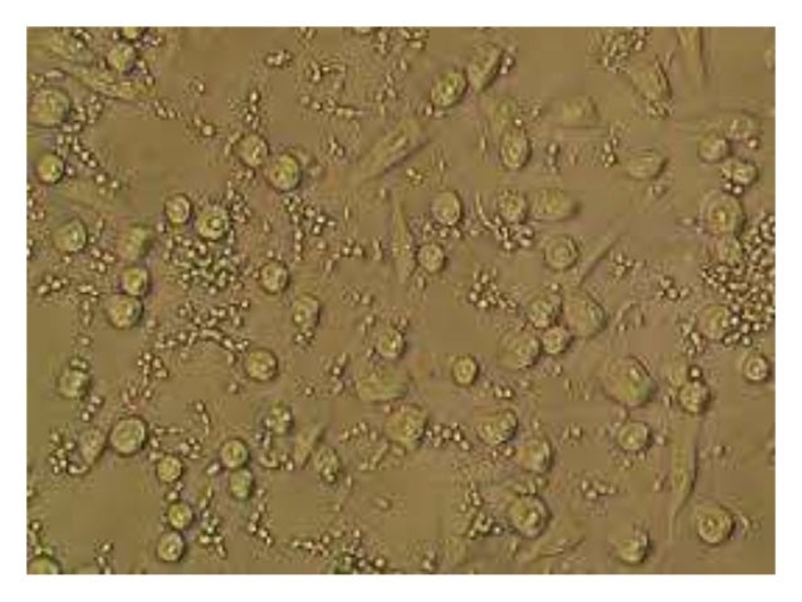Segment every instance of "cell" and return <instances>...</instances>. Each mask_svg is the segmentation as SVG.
<instances>
[{
    "instance_id": "6da1fadb",
    "label": "cell",
    "mask_w": 802,
    "mask_h": 602,
    "mask_svg": "<svg viewBox=\"0 0 802 602\" xmlns=\"http://www.w3.org/2000/svg\"><path fill=\"white\" fill-rule=\"evenodd\" d=\"M421 142L423 129L420 124L413 118L401 121L383 136L360 161L355 171L354 182L365 183L383 176L413 154Z\"/></svg>"
},
{
    "instance_id": "7a4b0ae2",
    "label": "cell",
    "mask_w": 802,
    "mask_h": 602,
    "mask_svg": "<svg viewBox=\"0 0 802 602\" xmlns=\"http://www.w3.org/2000/svg\"><path fill=\"white\" fill-rule=\"evenodd\" d=\"M573 335L591 337L607 323L604 308L588 292L573 289L563 296V314Z\"/></svg>"
},
{
    "instance_id": "3957f363",
    "label": "cell",
    "mask_w": 802,
    "mask_h": 602,
    "mask_svg": "<svg viewBox=\"0 0 802 602\" xmlns=\"http://www.w3.org/2000/svg\"><path fill=\"white\" fill-rule=\"evenodd\" d=\"M530 218L539 223H561L573 219L580 211V202L565 190H536L529 198Z\"/></svg>"
},
{
    "instance_id": "277c9868",
    "label": "cell",
    "mask_w": 802,
    "mask_h": 602,
    "mask_svg": "<svg viewBox=\"0 0 802 602\" xmlns=\"http://www.w3.org/2000/svg\"><path fill=\"white\" fill-rule=\"evenodd\" d=\"M541 351V343L532 333L511 332L499 342L498 363L507 370H526L536 364Z\"/></svg>"
},
{
    "instance_id": "5b68a950",
    "label": "cell",
    "mask_w": 802,
    "mask_h": 602,
    "mask_svg": "<svg viewBox=\"0 0 802 602\" xmlns=\"http://www.w3.org/2000/svg\"><path fill=\"white\" fill-rule=\"evenodd\" d=\"M417 251L413 234L401 208H396L392 217V254L394 260L396 274L401 283L407 282L413 274L417 264Z\"/></svg>"
},
{
    "instance_id": "8992f818",
    "label": "cell",
    "mask_w": 802,
    "mask_h": 602,
    "mask_svg": "<svg viewBox=\"0 0 802 602\" xmlns=\"http://www.w3.org/2000/svg\"><path fill=\"white\" fill-rule=\"evenodd\" d=\"M502 57L504 52L493 43H483L477 47L468 62L467 70L464 71L470 89L482 92L487 87L491 86L501 70Z\"/></svg>"
},
{
    "instance_id": "52a82bcc",
    "label": "cell",
    "mask_w": 802,
    "mask_h": 602,
    "mask_svg": "<svg viewBox=\"0 0 802 602\" xmlns=\"http://www.w3.org/2000/svg\"><path fill=\"white\" fill-rule=\"evenodd\" d=\"M705 223L713 233L727 236L735 233L742 223V209L731 195L719 194L708 202Z\"/></svg>"
},
{
    "instance_id": "ba28073f",
    "label": "cell",
    "mask_w": 802,
    "mask_h": 602,
    "mask_svg": "<svg viewBox=\"0 0 802 602\" xmlns=\"http://www.w3.org/2000/svg\"><path fill=\"white\" fill-rule=\"evenodd\" d=\"M470 89L466 72L460 70H451L440 74L434 81L432 89H430V102L435 108L447 110V108H454L460 104L464 99Z\"/></svg>"
},
{
    "instance_id": "9c48e42d",
    "label": "cell",
    "mask_w": 802,
    "mask_h": 602,
    "mask_svg": "<svg viewBox=\"0 0 802 602\" xmlns=\"http://www.w3.org/2000/svg\"><path fill=\"white\" fill-rule=\"evenodd\" d=\"M518 420L511 410L482 415L476 424L480 441L488 445H501L516 434Z\"/></svg>"
},
{
    "instance_id": "30bf717a",
    "label": "cell",
    "mask_w": 802,
    "mask_h": 602,
    "mask_svg": "<svg viewBox=\"0 0 802 602\" xmlns=\"http://www.w3.org/2000/svg\"><path fill=\"white\" fill-rule=\"evenodd\" d=\"M642 383H644L642 371L629 361H619L608 371V390L615 398L626 404H635L638 400Z\"/></svg>"
},
{
    "instance_id": "8fae6325",
    "label": "cell",
    "mask_w": 802,
    "mask_h": 602,
    "mask_svg": "<svg viewBox=\"0 0 802 602\" xmlns=\"http://www.w3.org/2000/svg\"><path fill=\"white\" fill-rule=\"evenodd\" d=\"M427 417L421 408L409 405L396 410L386 421L388 434L399 442L418 441L426 430Z\"/></svg>"
},
{
    "instance_id": "7c38bea8",
    "label": "cell",
    "mask_w": 802,
    "mask_h": 602,
    "mask_svg": "<svg viewBox=\"0 0 802 602\" xmlns=\"http://www.w3.org/2000/svg\"><path fill=\"white\" fill-rule=\"evenodd\" d=\"M498 154L505 170H522L532 155L529 136L521 129L505 131L499 142Z\"/></svg>"
},
{
    "instance_id": "4fadbf2b",
    "label": "cell",
    "mask_w": 802,
    "mask_h": 602,
    "mask_svg": "<svg viewBox=\"0 0 802 602\" xmlns=\"http://www.w3.org/2000/svg\"><path fill=\"white\" fill-rule=\"evenodd\" d=\"M580 258V248L573 236L561 234L548 240L544 248L546 266L554 272H566Z\"/></svg>"
},
{
    "instance_id": "5bb4252c",
    "label": "cell",
    "mask_w": 802,
    "mask_h": 602,
    "mask_svg": "<svg viewBox=\"0 0 802 602\" xmlns=\"http://www.w3.org/2000/svg\"><path fill=\"white\" fill-rule=\"evenodd\" d=\"M430 215L439 226L453 228L463 220L464 204L454 190H442L430 201Z\"/></svg>"
},
{
    "instance_id": "9a60e30c",
    "label": "cell",
    "mask_w": 802,
    "mask_h": 602,
    "mask_svg": "<svg viewBox=\"0 0 802 602\" xmlns=\"http://www.w3.org/2000/svg\"><path fill=\"white\" fill-rule=\"evenodd\" d=\"M143 307L139 298L133 296L115 295L106 299L105 314L108 321L118 329L133 326L142 316Z\"/></svg>"
},
{
    "instance_id": "2e32d148",
    "label": "cell",
    "mask_w": 802,
    "mask_h": 602,
    "mask_svg": "<svg viewBox=\"0 0 802 602\" xmlns=\"http://www.w3.org/2000/svg\"><path fill=\"white\" fill-rule=\"evenodd\" d=\"M265 171L268 183L280 192H292L302 182L301 167L291 155L280 156Z\"/></svg>"
},
{
    "instance_id": "e0dca14e",
    "label": "cell",
    "mask_w": 802,
    "mask_h": 602,
    "mask_svg": "<svg viewBox=\"0 0 802 602\" xmlns=\"http://www.w3.org/2000/svg\"><path fill=\"white\" fill-rule=\"evenodd\" d=\"M527 318L533 326L546 330L563 314V295L548 292L539 296L527 307Z\"/></svg>"
},
{
    "instance_id": "ac0fdd59",
    "label": "cell",
    "mask_w": 802,
    "mask_h": 602,
    "mask_svg": "<svg viewBox=\"0 0 802 602\" xmlns=\"http://www.w3.org/2000/svg\"><path fill=\"white\" fill-rule=\"evenodd\" d=\"M496 208L508 224H521L530 218L529 198L517 189L502 190L496 199Z\"/></svg>"
},
{
    "instance_id": "d6986e66",
    "label": "cell",
    "mask_w": 802,
    "mask_h": 602,
    "mask_svg": "<svg viewBox=\"0 0 802 602\" xmlns=\"http://www.w3.org/2000/svg\"><path fill=\"white\" fill-rule=\"evenodd\" d=\"M196 230L203 238L217 240L226 236L229 228V217L227 211L220 207H208L199 215L195 224Z\"/></svg>"
},
{
    "instance_id": "ffe728a7",
    "label": "cell",
    "mask_w": 802,
    "mask_h": 602,
    "mask_svg": "<svg viewBox=\"0 0 802 602\" xmlns=\"http://www.w3.org/2000/svg\"><path fill=\"white\" fill-rule=\"evenodd\" d=\"M259 285L268 295H280L289 288V272L280 262H270L259 272Z\"/></svg>"
},
{
    "instance_id": "44dd1931",
    "label": "cell",
    "mask_w": 802,
    "mask_h": 602,
    "mask_svg": "<svg viewBox=\"0 0 802 602\" xmlns=\"http://www.w3.org/2000/svg\"><path fill=\"white\" fill-rule=\"evenodd\" d=\"M573 340V332L566 326L555 323L544 331L539 343H541L542 351L552 355V357H557L570 348Z\"/></svg>"
},
{
    "instance_id": "7402d4cb",
    "label": "cell",
    "mask_w": 802,
    "mask_h": 602,
    "mask_svg": "<svg viewBox=\"0 0 802 602\" xmlns=\"http://www.w3.org/2000/svg\"><path fill=\"white\" fill-rule=\"evenodd\" d=\"M417 264L429 274L442 272L447 266V254L438 243L421 245L417 251Z\"/></svg>"
},
{
    "instance_id": "603a6c76",
    "label": "cell",
    "mask_w": 802,
    "mask_h": 602,
    "mask_svg": "<svg viewBox=\"0 0 802 602\" xmlns=\"http://www.w3.org/2000/svg\"><path fill=\"white\" fill-rule=\"evenodd\" d=\"M279 364L270 351L257 350L246 360V371L249 376L259 382H267L276 375Z\"/></svg>"
},
{
    "instance_id": "cb8c5ba5",
    "label": "cell",
    "mask_w": 802,
    "mask_h": 602,
    "mask_svg": "<svg viewBox=\"0 0 802 602\" xmlns=\"http://www.w3.org/2000/svg\"><path fill=\"white\" fill-rule=\"evenodd\" d=\"M661 168H663V159L660 155L644 154L635 156L629 160L626 171L634 179L645 180L658 176Z\"/></svg>"
},
{
    "instance_id": "d4e9b609",
    "label": "cell",
    "mask_w": 802,
    "mask_h": 602,
    "mask_svg": "<svg viewBox=\"0 0 802 602\" xmlns=\"http://www.w3.org/2000/svg\"><path fill=\"white\" fill-rule=\"evenodd\" d=\"M479 364L470 355H461L452 366V377L457 385L468 388L477 382L479 376Z\"/></svg>"
},
{
    "instance_id": "484cf974",
    "label": "cell",
    "mask_w": 802,
    "mask_h": 602,
    "mask_svg": "<svg viewBox=\"0 0 802 602\" xmlns=\"http://www.w3.org/2000/svg\"><path fill=\"white\" fill-rule=\"evenodd\" d=\"M726 179L737 185L748 186L756 183L758 177L757 168L748 161L733 160L727 162L722 168Z\"/></svg>"
},
{
    "instance_id": "4316f807",
    "label": "cell",
    "mask_w": 802,
    "mask_h": 602,
    "mask_svg": "<svg viewBox=\"0 0 802 602\" xmlns=\"http://www.w3.org/2000/svg\"><path fill=\"white\" fill-rule=\"evenodd\" d=\"M404 337L394 327H386L376 340V350L383 357L394 360L404 351Z\"/></svg>"
},
{
    "instance_id": "83f0119b",
    "label": "cell",
    "mask_w": 802,
    "mask_h": 602,
    "mask_svg": "<svg viewBox=\"0 0 802 602\" xmlns=\"http://www.w3.org/2000/svg\"><path fill=\"white\" fill-rule=\"evenodd\" d=\"M293 317L299 326H310L320 314V301L312 295H304L293 304Z\"/></svg>"
},
{
    "instance_id": "f1b7e54d",
    "label": "cell",
    "mask_w": 802,
    "mask_h": 602,
    "mask_svg": "<svg viewBox=\"0 0 802 602\" xmlns=\"http://www.w3.org/2000/svg\"><path fill=\"white\" fill-rule=\"evenodd\" d=\"M729 154V143L723 137L711 135L699 143V156L707 162L725 160Z\"/></svg>"
},
{
    "instance_id": "f546056e",
    "label": "cell",
    "mask_w": 802,
    "mask_h": 602,
    "mask_svg": "<svg viewBox=\"0 0 802 602\" xmlns=\"http://www.w3.org/2000/svg\"><path fill=\"white\" fill-rule=\"evenodd\" d=\"M123 288L126 295L140 298L148 295L150 283L148 274L142 270H131L125 273Z\"/></svg>"
},
{
    "instance_id": "4dcf8cb0",
    "label": "cell",
    "mask_w": 802,
    "mask_h": 602,
    "mask_svg": "<svg viewBox=\"0 0 802 602\" xmlns=\"http://www.w3.org/2000/svg\"><path fill=\"white\" fill-rule=\"evenodd\" d=\"M167 214L175 224H184L192 215V202L184 195H175L168 199Z\"/></svg>"
},
{
    "instance_id": "1f68e13d",
    "label": "cell",
    "mask_w": 802,
    "mask_h": 602,
    "mask_svg": "<svg viewBox=\"0 0 802 602\" xmlns=\"http://www.w3.org/2000/svg\"><path fill=\"white\" fill-rule=\"evenodd\" d=\"M682 395L686 407L693 411L701 410L707 402V390L704 389V386L697 385V383L686 386L683 390Z\"/></svg>"
},
{
    "instance_id": "d6a6232c",
    "label": "cell",
    "mask_w": 802,
    "mask_h": 602,
    "mask_svg": "<svg viewBox=\"0 0 802 602\" xmlns=\"http://www.w3.org/2000/svg\"><path fill=\"white\" fill-rule=\"evenodd\" d=\"M746 374L754 382H760L769 374V367L763 357H751L746 365Z\"/></svg>"
}]
</instances>
